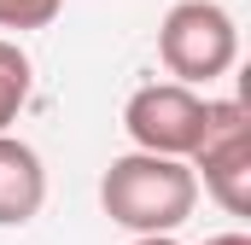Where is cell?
I'll return each instance as SVG.
<instances>
[{"label":"cell","instance_id":"cell-1","mask_svg":"<svg viewBox=\"0 0 251 245\" xmlns=\"http://www.w3.org/2000/svg\"><path fill=\"white\" fill-rule=\"evenodd\" d=\"M199 204V175L181 158H152V152H123L100 175V210L128 228L134 240L176 234Z\"/></svg>","mask_w":251,"mask_h":245},{"label":"cell","instance_id":"cell-2","mask_svg":"<svg viewBox=\"0 0 251 245\" xmlns=\"http://www.w3.org/2000/svg\"><path fill=\"white\" fill-rule=\"evenodd\" d=\"M158 59L164 70L181 82V88H199V82H216L240 64V24L228 6L216 0H176L158 24Z\"/></svg>","mask_w":251,"mask_h":245},{"label":"cell","instance_id":"cell-3","mask_svg":"<svg viewBox=\"0 0 251 245\" xmlns=\"http://www.w3.org/2000/svg\"><path fill=\"white\" fill-rule=\"evenodd\" d=\"M187 170L204 175V193L228 216H251V111L240 99H204V128Z\"/></svg>","mask_w":251,"mask_h":245},{"label":"cell","instance_id":"cell-4","mask_svg":"<svg viewBox=\"0 0 251 245\" xmlns=\"http://www.w3.org/2000/svg\"><path fill=\"white\" fill-rule=\"evenodd\" d=\"M123 128L134 140V152H152V158H181L199 146V128H204V94L181 88V82H146L134 88L123 105Z\"/></svg>","mask_w":251,"mask_h":245},{"label":"cell","instance_id":"cell-5","mask_svg":"<svg viewBox=\"0 0 251 245\" xmlns=\"http://www.w3.org/2000/svg\"><path fill=\"white\" fill-rule=\"evenodd\" d=\"M47 204V170L41 152L18 134H0V228H24L35 222Z\"/></svg>","mask_w":251,"mask_h":245},{"label":"cell","instance_id":"cell-6","mask_svg":"<svg viewBox=\"0 0 251 245\" xmlns=\"http://www.w3.org/2000/svg\"><path fill=\"white\" fill-rule=\"evenodd\" d=\"M29 82H35V70H29V53L18 47V41H6L0 35V134L18 122V111L29 105Z\"/></svg>","mask_w":251,"mask_h":245},{"label":"cell","instance_id":"cell-7","mask_svg":"<svg viewBox=\"0 0 251 245\" xmlns=\"http://www.w3.org/2000/svg\"><path fill=\"white\" fill-rule=\"evenodd\" d=\"M64 0H0V29H47Z\"/></svg>","mask_w":251,"mask_h":245},{"label":"cell","instance_id":"cell-8","mask_svg":"<svg viewBox=\"0 0 251 245\" xmlns=\"http://www.w3.org/2000/svg\"><path fill=\"white\" fill-rule=\"evenodd\" d=\"M204 245H251V234H210Z\"/></svg>","mask_w":251,"mask_h":245},{"label":"cell","instance_id":"cell-9","mask_svg":"<svg viewBox=\"0 0 251 245\" xmlns=\"http://www.w3.org/2000/svg\"><path fill=\"white\" fill-rule=\"evenodd\" d=\"M134 245H181L176 234H152V240H134Z\"/></svg>","mask_w":251,"mask_h":245}]
</instances>
